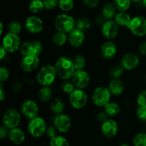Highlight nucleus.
I'll return each instance as SVG.
<instances>
[{
  "instance_id": "34",
  "label": "nucleus",
  "mask_w": 146,
  "mask_h": 146,
  "mask_svg": "<svg viewBox=\"0 0 146 146\" xmlns=\"http://www.w3.org/2000/svg\"><path fill=\"white\" fill-rule=\"evenodd\" d=\"M74 7V0H59L58 7L64 12H68L73 9Z\"/></svg>"
},
{
  "instance_id": "23",
  "label": "nucleus",
  "mask_w": 146,
  "mask_h": 146,
  "mask_svg": "<svg viewBox=\"0 0 146 146\" xmlns=\"http://www.w3.org/2000/svg\"><path fill=\"white\" fill-rule=\"evenodd\" d=\"M117 8L113 3H106L102 8V15L104 18L111 20L117 14Z\"/></svg>"
},
{
  "instance_id": "42",
  "label": "nucleus",
  "mask_w": 146,
  "mask_h": 146,
  "mask_svg": "<svg viewBox=\"0 0 146 146\" xmlns=\"http://www.w3.org/2000/svg\"><path fill=\"white\" fill-rule=\"evenodd\" d=\"M137 116L140 120L146 121V107H138L136 111Z\"/></svg>"
},
{
  "instance_id": "45",
  "label": "nucleus",
  "mask_w": 146,
  "mask_h": 146,
  "mask_svg": "<svg viewBox=\"0 0 146 146\" xmlns=\"http://www.w3.org/2000/svg\"><path fill=\"white\" fill-rule=\"evenodd\" d=\"M9 130L8 127L2 125L0 127V137L1 139L5 138L7 136L9 135Z\"/></svg>"
},
{
  "instance_id": "25",
  "label": "nucleus",
  "mask_w": 146,
  "mask_h": 146,
  "mask_svg": "<svg viewBox=\"0 0 146 146\" xmlns=\"http://www.w3.org/2000/svg\"><path fill=\"white\" fill-rule=\"evenodd\" d=\"M65 107V104H64V102L59 97H56L54 100L51 101V105H50V108L52 111L53 113L55 115H59L63 113Z\"/></svg>"
},
{
  "instance_id": "7",
  "label": "nucleus",
  "mask_w": 146,
  "mask_h": 146,
  "mask_svg": "<svg viewBox=\"0 0 146 146\" xmlns=\"http://www.w3.org/2000/svg\"><path fill=\"white\" fill-rule=\"evenodd\" d=\"M127 28L129 29L133 34L138 37L146 35V18L142 16L133 17Z\"/></svg>"
},
{
  "instance_id": "10",
  "label": "nucleus",
  "mask_w": 146,
  "mask_h": 146,
  "mask_svg": "<svg viewBox=\"0 0 146 146\" xmlns=\"http://www.w3.org/2000/svg\"><path fill=\"white\" fill-rule=\"evenodd\" d=\"M21 45V40L17 34L9 32L6 34L2 39L1 46L4 47L7 52H15Z\"/></svg>"
},
{
  "instance_id": "11",
  "label": "nucleus",
  "mask_w": 146,
  "mask_h": 146,
  "mask_svg": "<svg viewBox=\"0 0 146 146\" xmlns=\"http://www.w3.org/2000/svg\"><path fill=\"white\" fill-rule=\"evenodd\" d=\"M101 31L108 40H112L117 37L119 31V25L114 20H107L101 27Z\"/></svg>"
},
{
  "instance_id": "13",
  "label": "nucleus",
  "mask_w": 146,
  "mask_h": 146,
  "mask_svg": "<svg viewBox=\"0 0 146 146\" xmlns=\"http://www.w3.org/2000/svg\"><path fill=\"white\" fill-rule=\"evenodd\" d=\"M24 27L28 32L31 34H38L43 30L44 23L40 17L33 15L26 19Z\"/></svg>"
},
{
  "instance_id": "37",
  "label": "nucleus",
  "mask_w": 146,
  "mask_h": 146,
  "mask_svg": "<svg viewBox=\"0 0 146 146\" xmlns=\"http://www.w3.org/2000/svg\"><path fill=\"white\" fill-rule=\"evenodd\" d=\"M134 146H146V133H139L134 136L133 139Z\"/></svg>"
},
{
  "instance_id": "20",
  "label": "nucleus",
  "mask_w": 146,
  "mask_h": 146,
  "mask_svg": "<svg viewBox=\"0 0 146 146\" xmlns=\"http://www.w3.org/2000/svg\"><path fill=\"white\" fill-rule=\"evenodd\" d=\"M117 47L113 42L108 40L105 42L101 47V55L105 59H111L116 54Z\"/></svg>"
},
{
  "instance_id": "39",
  "label": "nucleus",
  "mask_w": 146,
  "mask_h": 146,
  "mask_svg": "<svg viewBox=\"0 0 146 146\" xmlns=\"http://www.w3.org/2000/svg\"><path fill=\"white\" fill-rule=\"evenodd\" d=\"M137 104L138 107H146V90H143L138 95Z\"/></svg>"
},
{
  "instance_id": "44",
  "label": "nucleus",
  "mask_w": 146,
  "mask_h": 146,
  "mask_svg": "<svg viewBox=\"0 0 146 146\" xmlns=\"http://www.w3.org/2000/svg\"><path fill=\"white\" fill-rule=\"evenodd\" d=\"M56 130L57 129L56 128L55 126H49L48 127H47L46 129V134L48 135V137H49L50 138H53L55 136H56Z\"/></svg>"
},
{
  "instance_id": "3",
  "label": "nucleus",
  "mask_w": 146,
  "mask_h": 146,
  "mask_svg": "<svg viewBox=\"0 0 146 146\" xmlns=\"http://www.w3.org/2000/svg\"><path fill=\"white\" fill-rule=\"evenodd\" d=\"M54 26L57 31L68 34L76 27V21L71 15L67 14H60L56 17Z\"/></svg>"
},
{
  "instance_id": "27",
  "label": "nucleus",
  "mask_w": 146,
  "mask_h": 146,
  "mask_svg": "<svg viewBox=\"0 0 146 146\" xmlns=\"http://www.w3.org/2000/svg\"><path fill=\"white\" fill-rule=\"evenodd\" d=\"M52 96V91L49 87L42 86L38 92V98L42 102L50 101Z\"/></svg>"
},
{
  "instance_id": "15",
  "label": "nucleus",
  "mask_w": 146,
  "mask_h": 146,
  "mask_svg": "<svg viewBox=\"0 0 146 146\" xmlns=\"http://www.w3.org/2000/svg\"><path fill=\"white\" fill-rule=\"evenodd\" d=\"M21 110L22 114L29 120L38 117L39 111L38 104L32 100H25L21 104Z\"/></svg>"
},
{
  "instance_id": "14",
  "label": "nucleus",
  "mask_w": 146,
  "mask_h": 146,
  "mask_svg": "<svg viewBox=\"0 0 146 146\" xmlns=\"http://www.w3.org/2000/svg\"><path fill=\"white\" fill-rule=\"evenodd\" d=\"M39 64L40 60L38 56H24L20 62V66L21 70L25 72H32L36 70Z\"/></svg>"
},
{
  "instance_id": "50",
  "label": "nucleus",
  "mask_w": 146,
  "mask_h": 146,
  "mask_svg": "<svg viewBox=\"0 0 146 146\" xmlns=\"http://www.w3.org/2000/svg\"><path fill=\"white\" fill-rule=\"evenodd\" d=\"M0 25H1V31H0V35L3 34V29H4V26H3V23H0Z\"/></svg>"
},
{
  "instance_id": "53",
  "label": "nucleus",
  "mask_w": 146,
  "mask_h": 146,
  "mask_svg": "<svg viewBox=\"0 0 146 146\" xmlns=\"http://www.w3.org/2000/svg\"><path fill=\"white\" fill-rule=\"evenodd\" d=\"M120 146H129V145H128V144H122V145H121Z\"/></svg>"
},
{
  "instance_id": "46",
  "label": "nucleus",
  "mask_w": 146,
  "mask_h": 146,
  "mask_svg": "<svg viewBox=\"0 0 146 146\" xmlns=\"http://www.w3.org/2000/svg\"><path fill=\"white\" fill-rule=\"evenodd\" d=\"M108 115L106 114V113L105 111L101 112V113H99L97 115V119H98V121L103 123L108 120Z\"/></svg>"
},
{
  "instance_id": "29",
  "label": "nucleus",
  "mask_w": 146,
  "mask_h": 146,
  "mask_svg": "<svg viewBox=\"0 0 146 146\" xmlns=\"http://www.w3.org/2000/svg\"><path fill=\"white\" fill-rule=\"evenodd\" d=\"M45 9L43 0H31L29 4V9L34 14L41 12Z\"/></svg>"
},
{
  "instance_id": "43",
  "label": "nucleus",
  "mask_w": 146,
  "mask_h": 146,
  "mask_svg": "<svg viewBox=\"0 0 146 146\" xmlns=\"http://www.w3.org/2000/svg\"><path fill=\"white\" fill-rule=\"evenodd\" d=\"M83 3L88 8L94 9L98 5L99 0H83Z\"/></svg>"
},
{
  "instance_id": "32",
  "label": "nucleus",
  "mask_w": 146,
  "mask_h": 146,
  "mask_svg": "<svg viewBox=\"0 0 146 146\" xmlns=\"http://www.w3.org/2000/svg\"><path fill=\"white\" fill-rule=\"evenodd\" d=\"M131 0H113V4L119 11H127L131 5Z\"/></svg>"
},
{
  "instance_id": "17",
  "label": "nucleus",
  "mask_w": 146,
  "mask_h": 146,
  "mask_svg": "<svg viewBox=\"0 0 146 146\" xmlns=\"http://www.w3.org/2000/svg\"><path fill=\"white\" fill-rule=\"evenodd\" d=\"M54 124L58 132L65 133L71 128V121L67 115L61 113L56 116L54 120Z\"/></svg>"
},
{
  "instance_id": "54",
  "label": "nucleus",
  "mask_w": 146,
  "mask_h": 146,
  "mask_svg": "<svg viewBox=\"0 0 146 146\" xmlns=\"http://www.w3.org/2000/svg\"><path fill=\"white\" fill-rule=\"evenodd\" d=\"M145 80H146V74H145Z\"/></svg>"
},
{
  "instance_id": "30",
  "label": "nucleus",
  "mask_w": 146,
  "mask_h": 146,
  "mask_svg": "<svg viewBox=\"0 0 146 146\" xmlns=\"http://www.w3.org/2000/svg\"><path fill=\"white\" fill-rule=\"evenodd\" d=\"M76 28L82 30L83 31L89 29L91 27V22L87 17H81L76 21Z\"/></svg>"
},
{
  "instance_id": "24",
  "label": "nucleus",
  "mask_w": 146,
  "mask_h": 146,
  "mask_svg": "<svg viewBox=\"0 0 146 146\" xmlns=\"http://www.w3.org/2000/svg\"><path fill=\"white\" fill-rule=\"evenodd\" d=\"M131 17L126 11H118L114 17V21L119 26L128 27L131 21Z\"/></svg>"
},
{
  "instance_id": "36",
  "label": "nucleus",
  "mask_w": 146,
  "mask_h": 146,
  "mask_svg": "<svg viewBox=\"0 0 146 146\" xmlns=\"http://www.w3.org/2000/svg\"><path fill=\"white\" fill-rule=\"evenodd\" d=\"M21 29H22L21 24L17 20L11 21L8 25V31L9 33L19 35L21 31Z\"/></svg>"
},
{
  "instance_id": "28",
  "label": "nucleus",
  "mask_w": 146,
  "mask_h": 146,
  "mask_svg": "<svg viewBox=\"0 0 146 146\" xmlns=\"http://www.w3.org/2000/svg\"><path fill=\"white\" fill-rule=\"evenodd\" d=\"M104 111L106 113L108 116L113 117V116H116L119 114L121 112V107L118 103L114 102H110L104 107Z\"/></svg>"
},
{
  "instance_id": "2",
  "label": "nucleus",
  "mask_w": 146,
  "mask_h": 146,
  "mask_svg": "<svg viewBox=\"0 0 146 146\" xmlns=\"http://www.w3.org/2000/svg\"><path fill=\"white\" fill-rule=\"evenodd\" d=\"M57 72L55 67L51 64L44 65L37 73L36 80L41 86L49 87L54 82L56 78Z\"/></svg>"
},
{
  "instance_id": "33",
  "label": "nucleus",
  "mask_w": 146,
  "mask_h": 146,
  "mask_svg": "<svg viewBox=\"0 0 146 146\" xmlns=\"http://www.w3.org/2000/svg\"><path fill=\"white\" fill-rule=\"evenodd\" d=\"M73 63L76 70H83L86 64V61L84 56L78 54L73 59Z\"/></svg>"
},
{
  "instance_id": "12",
  "label": "nucleus",
  "mask_w": 146,
  "mask_h": 146,
  "mask_svg": "<svg viewBox=\"0 0 146 146\" xmlns=\"http://www.w3.org/2000/svg\"><path fill=\"white\" fill-rule=\"evenodd\" d=\"M71 80L75 87L81 90L86 88L90 83L89 74L84 70H76L71 77Z\"/></svg>"
},
{
  "instance_id": "8",
  "label": "nucleus",
  "mask_w": 146,
  "mask_h": 146,
  "mask_svg": "<svg viewBox=\"0 0 146 146\" xmlns=\"http://www.w3.org/2000/svg\"><path fill=\"white\" fill-rule=\"evenodd\" d=\"M42 50L43 46L41 42L36 40L24 42L20 47V52L23 56H38L42 52Z\"/></svg>"
},
{
  "instance_id": "16",
  "label": "nucleus",
  "mask_w": 146,
  "mask_h": 146,
  "mask_svg": "<svg viewBox=\"0 0 146 146\" xmlns=\"http://www.w3.org/2000/svg\"><path fill=\"white\" fill-rule=\"evenodd\" d=\"M139 63V57L133 52H128L124 54L121 60V65L125 70H132L136 68Z\"/></svg>"
},
{
  "instance_id": "38",
  "label": "nucleus",
  "mask_w": 146,
  "mask_h": 146,
  "mask_svg": "<svg viewBox=\"0 0 146 146\" xmlns=\"http://www.w3.org/2000/svg\"><path fill=\"white\" fill-rule=\"evenodd\" d=\"M61 89H62L63 92L66 94H71L75 89V85L74 84L73 82H70L65 81L64 83H62V85H61Z\"/></svg>"
},
{
  "instance_id": "48",
  "label": "nucleus",
  "mask_w": 146,
  "mask_h": 146,
  "mask_svg": "<svg viewBox=\"0 0 146 146\" xmlns=\"http://www.w3.org/2000/svg\"><path fill=\"white\" fill-rule=\"evenodd\" d=\"M5 98H6L5 92H4V88H3V84L2 83H1V85H0V100H1V102H3Z\"/></svg>"
},
{
  "instance_id": "51",
  "label": "nucleus",
  "mask_w": 146,
  "mask_h": 146,
  "mask_svg": "<svg viewBox=\"0 0 146 146\" xmlns=\"http://www.w3.org/2000/svg\"><path fill=\"white\" fill-rule=\"evenodd\" d=\"M142 2H143V4L144 7L146 8V0H142Z\"/></svg>"
},
{
  "instance_id": "5",
  "label": "nucleus",
  "mask_w": 146,
  "mask_h": 146,
  "mask_svg": "<svg viewBox=\"0 0 146 146\" xmlns=\"http://www.w3.org/2000/svg\"><path fill=\"white\" fill-rule=\"evenodd\" d=\"M46 123L44 118L36 117L29 120L28 123V130L32 137H41L46 132Z\"/></svg>"
},
{
  "instance_id": "18",
  "label": "nucleus",
  "mask_w": 146,
  "mask_h": 146,
  "mask_svg": "<svg viewBox=\"0 0 146 146\" xmlns=\"http://www.w3.org/2000/svg\"><path fill=\"white\" fill-rule=\"evenodd\" d=\"M68 41L70 45L78 48L81 47L85 42V34L79 29H74L71 32L68 33Z\"/></svg>"
},
{
  "instance_id": "22",
  "label": "nucleus",
  "mask_w": 146,
  "mask_h": 146,
  "mask_svg": "<svg viewBox=\"0 0 146 146\" xmlns=\"http://www.w3.org/2000/svg\"><path fill=\"white\" fill-rule=\"evenodd\" d=\"M108 89L111 94L119 96L125 90V84L120 79H112L108 84Z\"/></svg>"
},
{
  "instance_id": "52",
  "label": "nucleus",
  "mask_w": 146,
  "mask_h": 146,
  "mask_svg": "<svg viewBox=\"0 0 146 146\" xmlns=\"http://www.w3.org/2000/svg\"><path fill=\"white\" fill-rule=\"evenodd\" d=\"M140 1H141V0H131V1H132V2H134V3L139 2Z\"/></svg>"
},
{
  "instance_id": "19",
  "label": "nucleus",
  "mask_w": 146,
  "mask_h": 146,
  "mask_svg": "<svg viewBox=\"0 0 146 146\" xmlns=\"http://www.w3.org/2000/svg\"><path fill=\"white\" fill-rule=\"evenodd\" d=\"M118 131V125L116 121L108 119L101 125V132L106 137L111 138L116 135Z\"/></svg>"
},
{
  "instance_id": "26",
  "label": "nucleus",
  "mask_w": 146,
  "mask_h": 146,
  "mask_svg": "<svg viewBox=\"0 0 146 146\" xmlns=\"http://www.w3.org/2000/svg\"><path fill=\"white\" fill-rule=\"evenodd\" d=\"M52 42L57 47H62L66 43L68 40V36L66 33L57 31L52 36Z\"/></svg>"
},
{
  "instance_id": "47",
  "label": "nucleus",
  "mask_w": 146,
  "mask_h": 146,
  "mask_svg": "<svg viewBox=\"0 0 146 146\" xmlns=\"http://www.w3.org/2000/svg\"><path fill=\"white\" fill-rule=\"evenodd\" d=\"M138 51H139L140 54H142V55H146V41L143 42L140 44Z\"/></svg>"
},
{
  "instance_id": "1",
  "label": "nucleus",
  "mask_w": 146,
  "mask_h": 146,
  "mask_svg": "<svg viewBox=\"0 0 146 146\" xmlns=\"http://www.w3.org/2000/svg\"><path fill=\"white\" fill-rule=\"evenodd\" d=\"M57 74L63 80L71 79L76 70L73 60L66 57H61L56 61L54 64Z\"/></svg>"
},
{
  "instance_id": "35",
  "label": "nucleus",
  "mask_w": 146,
  "mask_h": 146,
  "mask_svg": "<svg viewBox=\"0 0 146 146\" xmlns=\"http://www.w3.org/2000/svg\"><path fill=\"white\" fill-rule=\"evenodd\" d=\"M124 69L121 65H116L111 67L109 70L108 74L112 79H119L122 76Z\"/></svg>"
},
{
  "instance_id": "4",
  "label": "nucleus",
  "mask_w": 146,
  "mask_h": 146,
  "mask_svg": "<svg viewBox=\"0 0 146 146\" xmlns=\"http://www.w3.org/2000/svg\"><path fill=\"white\" fill-rule=\"evenodd\" d=\"M111 97V93L108 87L100 86L96 87L93 92L92 101L96 106L105 107L110 102Z\"/></svg>"
},
{
  "instance_id": "40",
  "label": "nucleus",
  "mask_w": 146,
  "mask_h": 146,
  "mask_svg": "<svg viewBox=\"0 0 146 146\" xmlns=\"http://www.w3.org/2000/svg\"><path fill=\"white\" fill-rule=\"evenodd\" d=\"M59 0H43L44 7L47 10H52L58 6Z\"/></svg>"
},
{
  "instance_id": "49",
  "label": "nucleus",
  "mask_w": 146,
  "mask_h": 146,
  "mask_svg": "<svg viewBox=\"0 0 146 146\" xmlns=\"http://www.w3.org/2000/svg\"><path fill=\"white\" fill-rule=\"evenodd\" d=\"M7 52V50L4 48V47L1 46V48H0V60H2L6 57Z\"/></svg>"
},
{
  "instance_id": "21",
  "label": "nucleus",
  "mask_w": 146,
  "mask_h": 146,
  "mask_svg": "<svg viewBox=\"0 0 146 146\" xmlns=\"http://www.w3.org/2000/svg\"><path fill=\"white\" fill-rule=\"evenodd\" d=\"M9 139L14 145H21L25 140V134L21 129L19 127L10 129L9 133Z\"/></svg>"
},
{
  "instance_id": "31",
  "label": "nucleus",
  "mask_w": 146,
  "mask_h": 146,
  "mask_svg": "<svg viewBox=\"0 0 146 146\" xmlns=\"http://www.w3.org/2000/svg\"><path fill=\"white\" fill-rule=\"evenodd\" d=\"M49 145L50 146H70L68 140L61 135H56L50 139Z\"/></svg>"
},
{
  "instance_id": "41",
  "label": "nucleus",
  "mask_w": 146,
  "mask_h": 146,
  "mask_svg": "<svg viewBox=\"0 0 146 146\" xmlns=\"http://www.w3.org/2000/svg\"><path fill=\"white\" fill-rule=\"evenodd\" d=\"M9 77V70L5 67H1V68H0V82H1V83L7 81Z\"/></svg>"
},
{
  "instance_id": "9",
  "label": "nucleus",
  "mask_w": 146,
  "mask_h": 146,
  "mask_svg": "<svg viewBox=\"0 0 146 146\" xmlns=\"http://www.w3.org/2000/svg\"><path fill=\"white\" fill-rule=\"evenodd\" d=\"M88 102L87 94L81 89H76L69 94V102L74 109L80 110L86 106Z\"/></svg>"
},
{
  "instance_id": "6",
  "label": "nucleus",
  "mask_w": 146,
  "mask_h": 146,
  "mask_svg": "<svg viewBox=\"0 0 146 146\" xmlns=\"http://www.w3.org/2000/svg\"><path fill=\"white\" fill-rule=\"evenodd\" d=\"M21 122V115L14 108H8L2 116V123L9 129L18 127Z\"/></svg>"
}]
</instances>
